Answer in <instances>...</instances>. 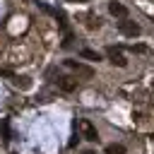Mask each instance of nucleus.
I'll list each match as a JSON object with an SVG mask.
<instances>
[{"mask_svg":"<svg viewBox=\"0 0 154 154\" xmlns=\"http://www.w3.org/2000/svg\"><path fill=\"white\" fill-rule=\"evenodd\" d=\"M65 67H67V70H72L75 75H79V77H84V79H89V77H94V70H91L89 65H84V63H79V60H65Z\"/></svg>","mask_w":154,"mask_h":154,"instance_id":"nucleus-1","label":"nucleus"},{"mask_svg":"<svg viewBox=\"0 0 154 154\" xmlns=\"http://www.w3.org/2000/svg\"><path fill=\"white\" fill-rule=\"evenodd\" d=\"M79 132H82L84 140H89V142H99V132H96V128H94L91 120H79Z\"/></svg>","mask_w":154,"mask_h":154,"instance_id":"nucleus-2","label":"nucleus"},{"mask_svg":"<svg viewBox=\"0 0 154 154\" xmlns=\"http://www.w3.org/2000/svg\"><path fill=\"white\" fill-rule=\"evenodd\" d=\"M53 82H55V87L63 89V91H75V89H77V79L67 77V75H58Z\"/></svg>","mask_w":154,"mask_h":154,"instance_id":"nucleus-3","label":"nucleus"},{"mask_svg":"<svg viewBox=\"0 0 154 154\" xmlns=\"http://www.w3.org/2000/svg\"><path fill=\"white\" fill-rule=\"evenodd\" d=\"M118 29H120L123 36H137V34H140V26H137L132 19H125V17H123V22L118 24Z\"/></svg>","mask_w":154,"mask_h":154,"instance_id":"nucleus-4","label":"nucleus"},{"mask_svg":"<svg viewBox=\"0 0 154 154\" xmlns=\"http://www.w3.org/2000/svg\"><path fill=\"white\" fill-rule=\"evenodd\" d=\"M106 55H108V60L113 63V65H118V67H125L128 65V60H125V55L120 53V48H106Z\"/></svg>","mask_w":154,"mask_h":154,"instance_id":"nucleus-5","label":"nucleus"},{"mask_svg":"<svg viewBox=\"0 0 154 154\" xmlns=\"http://www.w3.org/2000/svg\"><path fill=\"white\" fill-rule=\"evenodd\" d=\"M108 12H111L113 17H128V7H125L123 2H116V0L108 5Z\"/></svg>","mask_w":154,"mask_h":154,"instance_id":"nucleus-6","label":"nucleus"},{"mask_svg":"<svg viewBox=\"0 0 154 154\" xmlns=\"http://www.w3.org/2000/svg\"><path fill=\"white\" fill-rule=\"evenodd\" d=\"M79 58H87V60H96V63L101 60V55H99L96 51H91V48H82V51H79Z\"/></svg>","mask_w":154,"mask_h":154,"instance_id":"nucleus-7","label":"nucleus"},{"mask_svg":"<svg viewBox=\"0 0 154 154\" xmlns=\"http://www.w3.org/2000/svg\"><path fill=\"white\" fill-rule=\"evenodd\" d=\"M0 132H2V142H10V123L0 120Z\"/></svg>","mask_w":154,"mask_h":154,"instance_id":"nucleus-8","label":"nucleus"},{"mask_svg":"<svg viewBox=\"0 0 154 154\" xmlns=\"http://www.w3.org/2000/svg\"><path fill=\"white\" fill-rule=\"evenodd\" d=\"M106 154H125V147L123 144H108L106 147Z\"/></svg>","mask_w":154,"mask_h":154,"instance_id":"nucleus-9","label":"nucleus"},{"mask_svg":"<svg viewBox=\"0 0 154 154\" xmlns=\"http://www.w3.org/2000/svg\"><path fill=\"white\" fill-rule=\"evenodd\" d=\"M14 84H17V87H22V89H29V87H31L29 77H14Z\"/></svg>","mask_w":154,"mask_h":154,"instance_id":"nucleus-10","label":"nucleus"},{"mask_svg":"<svg viewBox=\"0 0 154 154\" xmlns=\"http://www.w3.org/2000/svg\"><path fill=\"white\" fill-rule=\"evenodd\" d=\"M132 53H147V46H130Z\"/></svg>","mask_w":154,"mask_h":154,"instance_id":"nucleus-11","label":"nucleus"},{"mask_svg":"<svg viewBox=\"0 0 154 154\" xmlns=\"http://www.w3.org/2000/svg\"><path fill=\"white\" fill-rule=\"evenodd\" d=\"M84 154H91V152H84Z\"/></svg>","mask_w":154,"mask_h":154,"instance_id":"nucleus-12","label":"nucleus"}]
</instances>
